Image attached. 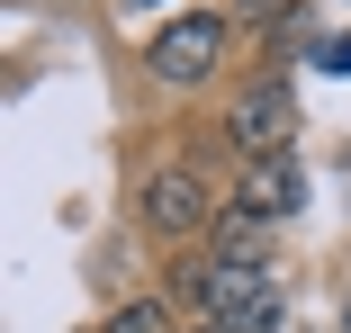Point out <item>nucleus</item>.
Listing matches in <instances>:
<instances>
[{"instance_id":"obj_1","label":"nucleus","mask_w":351,"mask_h":333,"mask_svg":"<svg viewBox=\"0 0 351 333\" xmlns=\"http://www.w3.org/2000/svg\"><path fill=\"white\" fill-rule=\"evenodd\" d=\"M180 297L217 324V333H270V324H279V271H270V261L207 252V261L180 271Z\"/></svg>"},{"instance_id":"obj_4","label":"nucleus","mask_w":351,"mask_h":333,"mask_svg":"<svg viewBox=\"0 0 351 333\" xmlns=\"http://www.w3.org/2000/svg\"><path fill=\"white\" fill-rule=\"evenodd\" d=\"M145 225H154V234H171V243L207 225V180H198L189 162H162V171L145 180Z\"/></svg>"},{"instance_id":"obj_8","label":"nucleus","mask_w":351,"mask_h":333,"mask_svg":"<svg viewBox=\"0 0 351 333\" xmlns=\"http://www.w3.org/2000/svg\"><path fill=\"white\" fill-rule=\"evenodd\" d=\"M117 10H162V0H117Z\"/></svg>"},{"instance_id":"obj_2","label":"nucleus","mask_w":351,"mask_h":333,"mask_svg":"<svg viewBox=\"0 0 351 333\" xmlns=\"http://www.w3.org/2000/svg\"><path fill=\"white\" fill-rule=\"evenodd\" d=\"M226 136H234V153H243V162L289 153V136H298V99H289V82H279V73L243 82V90H234V108H226Z\"/></svg>"},{"instance_id":"obj_7","label":"nucleus","mask_w":351,"mask_h":333,"mask_svg":"<svg viewBox=\"0 0 351 333\" xmlns=\"http://www.w3.org/2000/svg\"><path fill=\"white\" fill-rule=\"evenodd\" d=\"M315 63H324V73H351V36H324V45H315Z\"/></svg>"},{"instance_id":"obj_9","label":"nucleus","mask_w":351,"mask_h":333,"mask_svg":"<svg viewBox=\"0 0 351 333\" xmlns=\"http://www.w3.org/2000/svg\"><path fill=\"white\" fill-rule=\"evenodd\" d=\"M189 333H217V324H189Z\"/></svg>"},{"instance_id":"obj_5","label":"nucleus","mask_w":351,"mask_h":333,"mask_svg":"<svg viewBox=\"0 0 351 333\" xmlns=\"http://www.w3.org/2000/svg\"><path fill=\"white\" fill-rule=\"evenodd\" d=\"M298 208H306V171H298L289 153H270V162H243V217L279 225V217H298Z\"/></svg>"},{"instance_id":"obj_6","label":"nucleus","mask_w":351,"mask_h":333,"mask_svg":"<svg viewBox=\"0 0 351 333\" xmlns=\"http://www.w3.org/2000/svg\"><path fill=\"white\" fill-rule=\"evenodd\" d=\"M108 333H171V315H162V297H135L108 315Z\"/></svg>"},{"instance_id":"obj_3","label":"nucleus","mask_w":351,"mask_h":333,"mask_svg":"<svg viewBox=\"0 0 351 333\" xmlns=\"http://www.w3.org/2000/svg\"><path fill=\"white\" fill-rule=\"evenodd\" d=\"M217 54H226V18H207V10L171 18V27H162V36L145 45V63H154V82H171V90L207 82V73H217Z\"/></svg>"}]
</instances>
